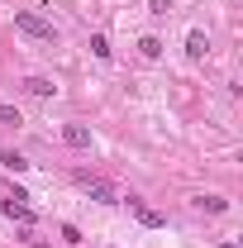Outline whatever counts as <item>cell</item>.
<instances>
[{"instance_id":"3","label":"cell","mask_w":243,"mask_h":248,"mask_svg":"<svg viewBox=\"0 0 243 248\" xmlns=\"http://www.w3.org/2000/svg\"><path fill=\"white\" fill-rule=\"evenodd\" d=\"M0 210H5V215L15 219V224H24V229H33V224H38V215H33V210L24 205V201H10V196H5V201H0Z\"/></svg>"},{"instance_id":"8","label":"cell","mask_w":243,"mask_h":248,"mask_svg":"<svg viewBox=\"0 0 243 248\" xmlns=\"http://www.w3.org/2000/svg\"><path fill=\"white\" fill-rule=\"evenodd\" d=\"M205 53H210V38H205L200 29H191V33H186V58H191V62H200Z\"/></svg>"},{"instance_id":"2","label":"cell","mask_w":243,"mask_h":248,"mask_svg":"<svg viewBox=\"0 0 243 248\" xmlns=\"http://www.w3.org/2000/svg\"><path fill=\"white\" fill-rule=\"evenodd\" d=\"M81 186H86V196H91V201H100V205H120V201H124L115 182H100V177H81Z\"/></svg>"},{"instance_id":"5","label":"cell","mask_w":243,"mask_h":248,"mask_svg":"<svg viewBox=\"0 0 243 248\" xmlns=\"http://www.w3.org/2000/svg\"><path fill=\"white\" fill-rule=\"evenodd\" d=\"M191 210H200V215H224V210H229V201H224V196H214V191H205V196H191Z\"/></svg>"},{"instance_id":"11","label":"cell","mask_w":243,"mask_h":248,"mask_svg":"<svg viewBox=\"0 0 243 248\" xmlns=\"http://www.w3.org/2000/svg\"><path fill=\"white\" fill-rule=\"evenodd\" d=\"M0 124H5V129H19V124H24L19 105H5V100H0Z\"/></svg>"},{"instance_id":"9","label":"cell","mask_w":243,"mask_h":248,"mask_svg":"<svg viewBox=\"0 0 243 248\" xmlns=\"http://www.w3.org/2000/svg\"><path fill=\"white\" fill-rule=\"evenodd\" d=\"M138 58H143V62L162 58V38H157V33H143V38H138Z\"/></svg>"},{"instance_id":"10","label":"cell","mask_w":243,"mask_h":248,"mask_svg":"<svg viewBox=\"0 0 243 248\" xmlns=\"http://www.w3.org/2000/svg\"><path fill=\"white\" fill-rule=\"evenodd\" d=\"M0 162H5V167H10V172H29L33 162L24 153H15V148H0Z\"/></svg>"},{"instance_id":"12","label":"cell","mask_w":243,"mask_h":248,"mask_svg":"<svg viewBox=\"0 0 243 248\" xmlns=\"http://www.w3.org/2000/svg\"><path fill=\"white\" fill-rule=\"evenodd\" d=\"M91 53H95L100 62H110V58H115V48H110V38H105V33H91Z\"/></svg>"},{"instance_id":"13","label":"cell","mask_w":243,"mask_h":248,"mask_svg":"<svg viewBox=\"0 0 243 248\" xmlns=\"http://www.w3.org/2000/svg\"><path fill=\"white\" fill-rule=\"evenodd\" d=\"M172 10V0H148V15H167Z\"/></svg>"},{"instance_id":"7","label":"cell","mask_w":243,"mask_h":248,"mask_svg":"<svg viewBox=\"0 0 243 248\" xmlns=\"http://www.w3.org/2000/svg\"><path fill=\"white\" fill-rule=\"evenodd\" d=\"M29 95H38V100H48V95H58V81H48V77H24L19 81Z\"/></svg>"},{"instance_id":"6","label":"cell","mask_w":243,"mask_h":248,"mask_svg":"<svg viewBox=\"0 0 243 248\" xmlns=\"http://www.w3.org/2000/svg\"><path fill=\"white\" fill-rule=\"evenodd\" d=\"M129 210H134V215H138V224H143V229H162V224H167V219L157 215V210H152V205H143V201H138V196H129Z\"/></svg>"},{"instance_id":"1","label":"cell","mask_w":243,"mask_h":248,"mask_svg":"<svg viewBox=\"0 0 243 248\" xmlns=\"http://www.w3.org/2000/svg\"><path fill=\"white\" fill-rule=\"evenodd\" d=\"M15 29L29 33V38H38V43H58V29H53L48 19H38L33 10H15Z\"/></svg>"},{"instance_id":"4","label":"cell","mask_w":243,"mask_h":248,"mask_svg":"<svg viewBox=\"0 0 243 248\" xmlns=\"http://www.w3.org/2000/svg\"><path fill=\"white\" fill-rule=\"evenodd\" d=\"M62 143L81 153V148H91L95 139H91V129H86V124H62Z\"/></svg>"}]
</instances>
